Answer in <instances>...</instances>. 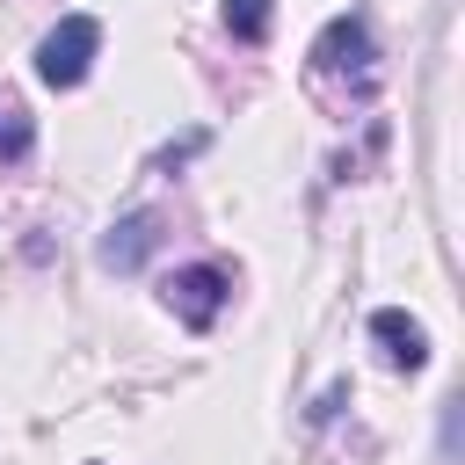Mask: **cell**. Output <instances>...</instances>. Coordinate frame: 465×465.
Here are the masks:
<instances>
[{
    "label": "cell",
    "mask_w": 465,
    "mask_h": 465,
    "mask_svg": "<svg viewBox=\"0 0 465 465\" xmlns=\"http://www.w3.org/2000/svg\"><path fill=\"white\" fill-rule=\"evenodd\" d=\"M218 15H225V36H240V44H269V22H276V0H225Z\"/></svg>",
    "instance_id": "52a82bcc"
},
{
    "label": "cell",
    "mask_w": 465,
    "mask_h": 465,
    "mask_svg": "<svg viewBox=\"0 0 465 465\" xmlns=\"http://www.w3.org/2000/svg\"><path fill=\"white\" fill-rule=\"evenodd\" d=\"M160 305H167L189 334H203V327L232 305V269H225V262H189V269H174V276L160 283Z\"/></svg>",
    "instance_id": "7a4b0ae2"
},
{
    "label": "cell",
    "mask_w": 465,
    "mask_h": 465,
    "mask_svg": "<svg viewBox=\"0 0 465 465\" xmlns=\"http://www.w3.org/2000/svg\"><path fill=\"white\" fill-rule=\"evenodd\" d=\"M371 341L385 349V363H392V371H421V363H429V327H421L414 312H400V305L371 312Z\"/></svg>",
    "instance_id": "5b68a950"
},
{
    "label": "cell",
    "mask_w": 465,
    "mask_h": 465,
    "mask_svg": "<svg viewBox=\"0 0 465 465\" xmlns=\"http://www.w3.org/2000/svg\"><path fill=\"white\" fill-rule=\"evenodd\" d=\"M29 153H36V124L15 94H0V167H22Z\"/></svg>",
    "instance_id": "8992f818"
},
{
    "label": "cell",
    "mask_w": 465,
    "mask_h": 465,
    "mask_svg": "<svg viewBox=\"0 0 465 465\" xmlns=\"http://www.w3.org/2000/svg\"><path fill=\"white\" fill-rule=\"evenodd\" d=\"M305 58H312V80H327V87H356V94L378 87V44H371V22L363 15H334L312 36Z\"/></svg>",
    "instance_id": "6da1fadb"
},
{
    "label": "cell",
    "mask_w": 465,
    "mask_h": 465,
    "mask_svg": "<svg viewBox=\"0 0 465 465\" xmlns=\"http://www.w3.org/2000/svg\"><path fill=\"white\" fill-rule=\"evenodd\" d=\"M160 240H167V218H160V211H131V218H116V225L102 232L94 262L116 269V276H131V269H145V262L160 254Z\"/></svg>",
    "instance_id": "277c9868"
},
{
    "label": "cell",
    "mask_w": 465,
    "mask_h": 465,
    "mask_svg": "<svg viewBox=\"0 0 465 465\" xmlns=\"http://www.w3.org/2000/svg\"><path fill=\"white\" fill-rule=\"evenodd\" d=\"M94 51H102V22H94V15H65V22L36 44V80L65 94V87H80V80L94 73Z\"/></svg>",
    "instance_id": "3957f363"
}]
</instances>
